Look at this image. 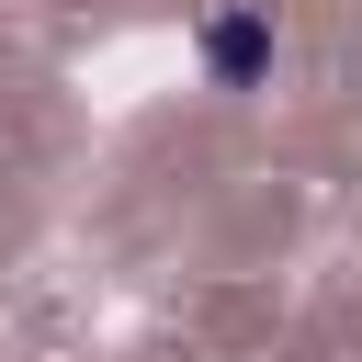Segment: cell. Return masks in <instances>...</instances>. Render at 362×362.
Instances as JSON below:
<instances>
[{"label":"cell","instance_id":"obj_1","mask_svg":"<svg viewBox=\"0 0 362 362\" xmlns=\"http://www.w3.org/2000/svg\"><path fill=\"white\" fill-rule=\"evenodd\" d=\"M272 57H283L272 11H215V23H204V79H215V90H260Z\"/></svg>","mask_w":362,"mask_h":362}]
</instances>
